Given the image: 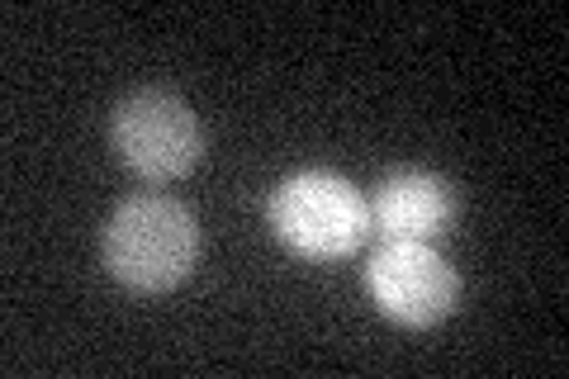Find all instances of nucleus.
<instances>
[{"instance_id":"3","label":"nucleus","mask_w":569,"mask_h":379,"mask_svg":"<svg viewBox=\"0 0 569 379\" xmlns=\"http://www.w3.org/2000/svg\"><path fill=\"white\" fill-rule=\"evenodd\" d=\"M110 142L133 176L167 186L200 167L204 157V123L181 96L171 90H133L110 114Z\"/></svg>"},{"instance_id":"1","label":"nucleus","mask_w":569,"mask_h":379,"mask_svg":"<svg viewBox=\"0 0 569 379\" xmlns=\"http://www.w3.org/2000/svg\"><path fill=\"white\" fill-rule=\"evenodd\" d=\"M200 261V223L181 200L133 195L100 232V266L129 295H167Z\"/></svg>"},{"instance_id":"2","label":"nucleus","mask_w":569,"mask_h":379,"mask_svg":"<svg viewBox=\"0 0 569 379\" xmlns=\"http://www.w3.org/2000/svg\"><path fill=\"white\" fill-rule=\"evenodd\" d=\"M271 228L305 261H347L376 232L370 200L332 171H299L280 180L271 195Z\"/></svg>"},{"instance_id":"5","label":"nucleus","mask_w":569,"mask_h":379,"mask_svg":"<svg viewBox=\"0 0 569 379\" xmlns=\"http://www.w3.org/2000/svg\"><path fill=\"white\" fill-rule=\"evenodd\" d=\"M460 219V195L447 176L437 171H395L376 186L370 200V228L385 242H437L447 238Z\"/></svg>"},{"instance_id":"4","label":"nucleus","mask_w":569,"mask_h":379,"mask_svg":"<svg viewBox=\"0 0 569 379\" xmlns=\"http://www.w3.org/2000/svg\"><path fill=\"white\" fill-rule=\"evenodd\" d=\"M370 303L399 328H437L460 303V276L432 242H385L366 266Z\"/></svg>"}]
</instances>
